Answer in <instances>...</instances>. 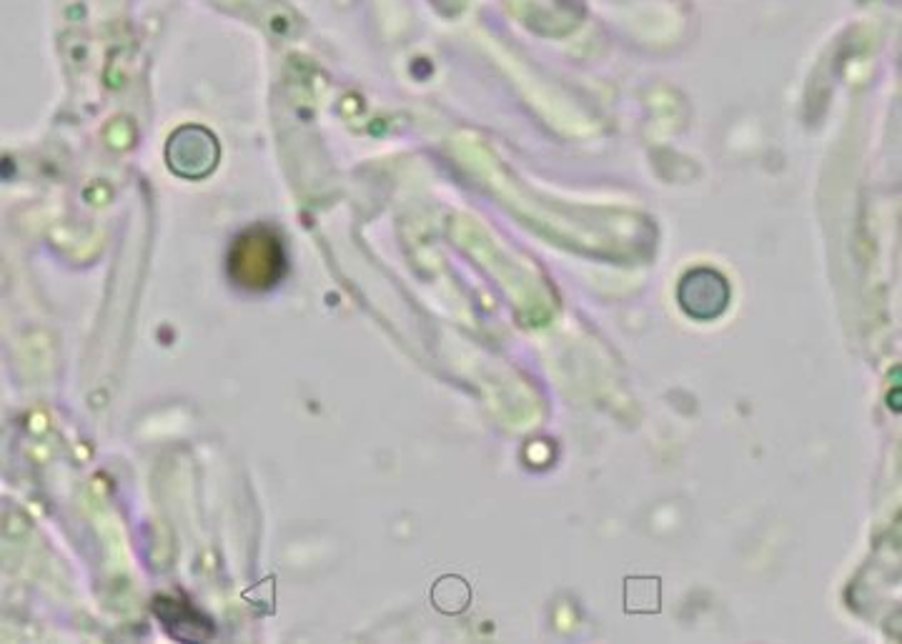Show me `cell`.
<instances>
[{"label":"cell","instance_id":"obj_5","mask_svg":"<svg viewBox=\"0 0 902 644\" xmlns=\"http://www.w3.org/2000/svg\"><path fill=\"white\" fill-rule=\"evenodd\" d=\"M659 610H662V582H659V577H627L625 612L657 614Z\"/></svg>","mask_w":902,"mask_h":644},{"label":"cell","instance_id":"obj_1","mask_svg":"<svg viewBox=\"0 0 902 644\" xmlns=\"http://www.w3.org/2000/svg\"><path fill=\"white\" fill-rule=\"evenodd\" d=\"M286 251L272 229L256 226L236 236L229 251V276L246 292H268L286 274Z\"/></svg>","mask_w":902,"mask_h":644},{"label":"cell","instance_id":"obj_2","mask_svg":"<svg viewBox=\"0 0 902 644\" xmlns=\"http://www.w3.org/2000/svg\"><path fill=\"white\" fill-rule=\"evenodd\" d=\"M732 286L720 271L692 268L677 284V304L692 321H714L730 309Z\"/></svg>","mask_w":902,"mask_h":644},{"label":"cell","instance_id":"obj_6","mask_svg":"<svg viewBox=\"0 0 902 644\" xmlns=\"http://www.w3.org/2000/svg\"><path fill=\"white\" fill-rule=\"evenodd\" d=\"M432 602L439 612L444 614H459L469 606L471 592L469 584L461 580V577H444L434 584L432 590Z\"/></svg>","mask_w":902,"mask_h":644},{"label":"cell","instance_id":"obj_3","mask_svg":"<svg viewBox=\"0 0 902 644\" xmlns=\"http://www.w3.org/2000/svg\"><path fill=\"white\" fill-rule=\"evenodd\" d=\"M153 612L163 620L166 630H169L176 640L185 642H201L209 640L213 627L209 620L193 612V606L183 600H173V597H156Z\"/></svg>","mask_w":902,"mask_h":644},{"label":"cell","instance_id":"obj_4","mask_svg":"<svg viewBox=\"0 0 902 644\" xmlns=\"http://www.w3.org/2000/svg\"><path fill=\"white\" fill-rule=\"evenodd\" d=\"M189 158H193V179H201L206 176L213 163H216V141L213 136H206L199 144V148H185L179 136H173V141L169 144V163L173 166L176 173H185V166H189Z\"/></svg>","mask_w":902,"mask_h":644}]
</instances>
